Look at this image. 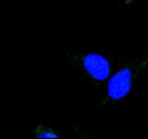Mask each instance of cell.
Returning a JSON list of instances; mask_svg holds the SVG:
<instances>
[{
	"label": "cell",
	"instance_id": "obj_1",
	"mask_svg": "<svg viewBox=\"0 0 148 139\" xmlns=\"http://www.w3.org/2000/svg\"><path fill=\"white\" fill-rule=\"evenodd\" d=\"M148 67V54L141 57H116L114 70L103 95L95 102L96 111L127 102L134 92L138 81Z\"/></svg>",
	"mask_w": 148,
	"mask_h": 139
},
{
	"label": "cell",
	"instance_id": "obj_2",
	"mask_svg": "<svg viewBox=\"0 0 148 139\" xmlns=\"http://www.w3.org/2000/svg\"><path fill=\"white\" fill-rule=\"evenodd\" d=\"M56 42L71 69L81 74L95 89L100 99L103 95L108 79L112 74L114 59L105 53L76 51L66 46L59 36L56 37Z\"/></svg>",
	"mask_w": 148,
	"mask_h": 139
},
{
	"label": "cell",
	"instance_id": "obj_3",
	"mask_svg": "<svg viewBox=\"0 0 148 139\" xmlns=\"http://www.w3.org/2000/svg\"><path fill=\"white\" fill-rule=\"evenodd\" d=\"M36 138H58L61 137V132L50 125L38 124L32 132Z\"/></svg>",
	"mask_w": 148,
	"mask_h": 139
},
{
	"label": "cell",
	"instance_id": "obj_4",
	"mask_svg": "<svg viewBox=\"0 0 148 139\" xmlns=\"http://www.w3.org/2000/svg\"><path fill=\"white\" fill-rule=\"evenodd\" d=\"M121 1H122V2L124 3V4H127V5L128 6H130L131 4H133L134 0H121Z\"/></svg>",
	"mask_w": 148,
	"mask_h": 139
}]
</instances>
